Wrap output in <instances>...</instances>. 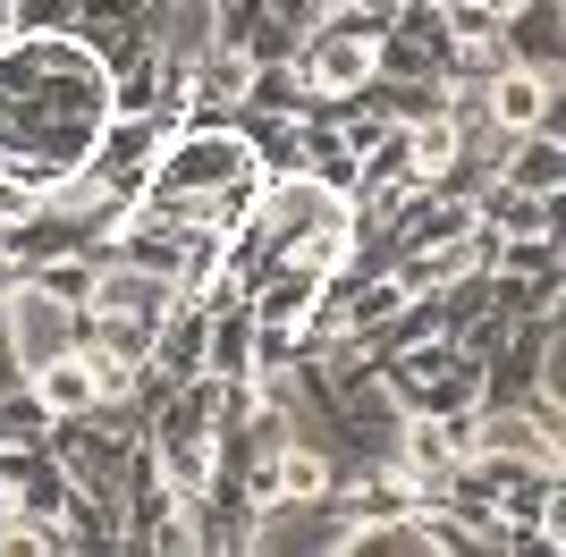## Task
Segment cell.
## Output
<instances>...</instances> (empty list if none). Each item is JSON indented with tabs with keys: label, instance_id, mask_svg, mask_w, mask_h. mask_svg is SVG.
<instances>
[{
	"label": "cell",
	"instance_id": "obj_1",
	"mask_svg": "<svg viewBox=\"0 0 566 557\" xmlns=\"http://www.w3.org/2000/svg\"><path fill=\"white\" fill-rule=\"evenodd\" d=\"M118 76L69 25H18L0 34V186L43 203L51 186L102 153L118 118Z\"/></svg>",
	"mask_w": 566,
	"mask_h": 557
},
{
	"label": "cell",
	"instance_id": "obj_2",
	"mask_svg": "<svg viewBox=\"0 0 566 557\" xmlns=\"http://www.w3.org/2000/svg\"><path fill=\"white\" fill-rule=\"evenodd\" d=\"M380 34H389V25L364 18L355 0L322 9V18H313V43L296 51V93H313V102H355V93L380 76Z\"/></svg>",
	"mask_w": 566,
	"mask_h": 557
},
{
	"label": "cell",
	"instance_id": "obj_3",
	"mask_svg": "<svg viewBox=\"0 0 566 557\" xmlns=\"http://www.w3.org/2000/svg\"><path fill=\"white\" fill-rule=\"evenodd\" d=\"M473 347H406L389 371V406L398 414H465L473 406Z\"/></svg>",
	"mask_w": 566,
	"mask_h": 557
},
{
	"label": "cell",
	"instance_id": "obj_4",
	"mask_svg": "<svg viewBox=\"0 0 566 557\" xmlns=\"http://www.w3.org/2000/svg\"><path fill=\"white\" fill-rule=\"evenodd\" d=\"M0 329H9L18 371H34V364L76 347V304H60L51 287H34V278H9V287H0Z\"/></svg>",
	"mask_w": 566,
	"mask_h": 557
},
{
	"label": "cell",
	"instance_id": "obj_5",
	"mask_svg": "<svg viewBox=\"0 0 566 557\" xmlns=\"http://www.w3.org/2000/svg\"><path fill=\"white\" fill-rule=\"evenodd\" d=\"M482 118L507 127V136L549 127V69H491V85H482Z\"/></svg>",
	"mask_w": 566,
	"mask_h": 557
}]
</instances>
